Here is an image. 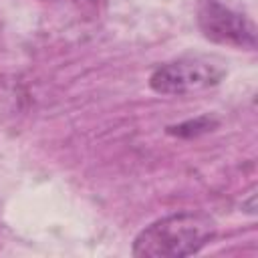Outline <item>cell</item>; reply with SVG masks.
Masks as SVG:
<instances>
[{"mask_svg":"<svg viewBox=\"0 0 258 258\" xmlns=\"http://www.w3.org/2000/svg\"><path fill=\"white\" fill-rule=\"evenodd\" d=\"M226 77V67L208 56H181L163 62L149 75V87L157 95H187L216 87Z\"/></svg>","mask_w":258,"mask_h":258,"instance_id":"7a4b0ae2","label":"cell"},{"mask_svg":"<svg viewBox=\"0 0 258 258\" xmlns=\"http://www.w3.org/2000/svg\"><path fill=\"white\" fill-rule=\"evenodd\" d=\"M198 26L202 34L234 48H256V26L234 0H200Z\"/></svg>","mask_w":258,"mask_h":258,"instance_id":"3957f363","label":"cell"},{"mask_svg":"<svg viewBox=\"0 0 258 258\" xmlns=\"http://www.w3.org/2000/svg\"><path fill=\"white\" fill-rule=\"evenodd\" d=\"M75 2H79L83 8H89V6H91V8L95 10V8H97V4H99V2H103V0H75Z\"/></svg>","mask_w":258,"mask_h":258,"instance_id":"5b68a950","label":"cell"},{"mask_svg":"<svg viewBox=\"0 0 258 258\" xmlns=\"http://www.w3.org/2000/svg\"><path fill=\"white\" fill-rule=\"evenodd\" d=\"M216 234V224L202 212H177L155 220L133 240V256L181 258L200 252Z\"/></svg>","mask_w":258,"mask_h":258,"instance_id":"6da1fadb","label":"cell"},{"mask_svg":"<svg viewBox=\"0 0 258 258\" xmlns=\"http://www.w3.org/2000/svg\"><path fill=\"white\" fill-rule=\"evenodd\" d=\"M216 127H218V121L214 117L202 115V117H196V119H189V121H183V123H177V125H169L167 127V133L169 135H175V137L191 139V137L204 135L208 131H214Z\"/></svg>","mask_w":258,"mask_h":258,"instance_id":"277c9868","label":"cell"}]
</instances>
